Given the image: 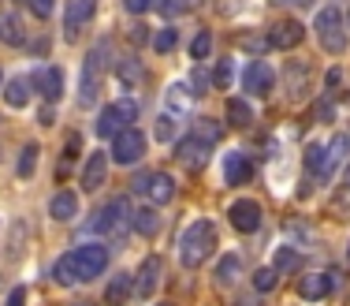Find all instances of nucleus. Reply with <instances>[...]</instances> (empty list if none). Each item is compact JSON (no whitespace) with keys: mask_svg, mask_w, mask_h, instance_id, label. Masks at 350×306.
I'll list each match as a JSON object with an SVG mask.
<instances>
[{"mask_svg":"<svg viewBox=\"0 0 350 306\" xmlns=\"http://www.w3.org/2000/svg\"><path fill=\"white\" fill-rule=\"evenodd\" d=\"M317 38H321V45L328 49V53H343L347 49V23H343V12L339 8H324V12H317V23H313Z\"/></svg>","mask_w":350,"mask_h":306,"instance_id":"2","label":"nucleus"},{"mask_svg":"<svg viewBox=\"0 0 350 306\" xmlns=\"http://www.w3.org/2000/svg\"><path fill=\"white\" fill-rule=\"evenodd\" d=\"M343 183H347V191H350V164H347V172H343Z\"/></svg>","mask_w":350,"mask_h":306,"instance_id":"45","label":"nucleus"},{"mask_svg":"<svg viewBox=\"0 0 350 306\" xmlns=\"http://www.w3.org/2000/svg\"><path fill=\"white\" fill-rule=\"evenodd\" d=\"M190 12V0H161V15H187Z\"/></svg>","mask_w":350,"mask_h":306,"instance_id":"39","label":"nucleus"},{"mask_svg":"<svg viewBox=\"0 0 350 306\" xmlns=\"http://www.w3.org/2000/svg\"><path fill=\"white\" fill-rule=\"evenodd\" d=\"M339 284H343V272H339V269L306 272V277L298 280V295H302V299H310V303H317V299H328Z\"/></svg>","mask_w":350,"mask_h":306,"instance_id":"7","label":"nucleus"},{"mask_svg":"<svg viewBox=\"0 0 350 306\" xmlns=\"http://www.w3.org/2000/svg\"><path fill=\"white\" fill-rule=\"evenodd\" d=\"M131 228H135L138 235L153 239L157 231H161V213H157V209H149V205H142V209H135V220H131Z\"/></svg>","mask_w":350,"mask_h":306,"instance_id":"22","label":"nucleus"},{"mask_svg":"<svg viewBox=\"0 0 350 306\" xmlns=\"http://www.w3.org/2000/svg\"><path fill=\"white\" fill-rule=\"evenodd\" d=\"M0 82H4V75H0Z\"/></svg>","mask_w":350,"mask_h":306,"instance_id":"51","label":"nucleus"},{"mask_svg":"<svg viewBox=\"0 0 350 306\" xmlns=\"http://www.w3.org/2000/svg\"><path fill=\"white\" fill-rule=\"evenodd\" d=\"M131 220H135V213H131V202L127 198H116V202H108L101 213H97L94 228L105 231V235H123V231L131 228Z\"/></svg>","mask_w":350,"mask_h":306,"instance_id":"6","label":"nucleus"},{"mask_svg":"<svg viewBox=\"0 0 350 306\" xmlns=\"http://www.w3.org/2000/svg\"><path fill=\"white\" fill-rule=\"evenodd\" d=\"M135 191H142L153 205H164V202L175 198V179L168 176V172H146V176L135 179Z\"/></svg>","mask_w":350,"mask_h":306,"instance_id":"9","label":"nucleus"},{"mask_svg":"<svg viewBox=\"0 0 350 306\" xmlns=\"http://www.w3.org/2000/svg\"><path fill=\"white\" fill-rule=\"evenodd\" d=\"M131 292H135V280H131L127 272H116V280L108 284V292H105V303L108 306H123Z\"/></svg>","mask_w":350,"mask_h":306,"instance_id":"23","label":"nucleus"},{"mask_svg":"<svg viewBox=\"0 0 350 306\" xmlns=\"http://www.w3.org/2000/svg\"><path fill=\"white\" fill-rule=\"evenodd\" d=\"M71 262H75V272H79V284H82V280H94L108 269V251L101 243H82L79 251H71Z\"/></svg>","mask_w":350,"mask_h":306,"instance_id":"5","label":"nucleus"},{"mask_svg":"<svg viewBox=\"0 0 350 306\" xmlns=\"http://www.w3.org/2000/svg\"><path fill=\"white\" fill-rule=\"evenodd\" d=\"M220 135H224V131H220V123H216V120H202V123H198V138H202V142H220Z\"/></svg>","mask_w":350,"mask_h":306,"instance_id":"36","label":"nucleus"},{"mask_svg":"<svg viewBox=\"0 0 350 306\" xmlns=\"http://www.w3.org/2000/svg\"><path fill=\"white\" fill-rule=\"evenodd\" d=\"M27 8L38 15V19H49L56 12V0H27Z\"/></svg>","mask_w":350,"mask_h":306,"instance_id":"40","label":"nucleus"},{"mask_svg":"<svg viewBox=\"0 0 350 306\" xmlns=\"http://www.w3.org/2000/svg\"><path fill=\"white\" fill-rule=\"evenodd\" d=\"M298 266H302V251H295V246H280L272 269H276V272H295Z\"/></svg>","mask_w":350,"mask_h":306,"instance_id":"25","label":"nucleus"},{"mask_svg":"<svg viewBox=\"0 0 350 306\" xmlns=\"http://www.w3.org/2000/svg\"><path fill=\"white\" fill-rule=\"evenodd\" d=\"M205 86H209V75H205V71H198V75H194V90H205Z\"/></svg>","mask_w":350,"mask_h":306,"instance_id":"44","label":"nucleus"},{"mask_svg":"<svg viewBox=\"0 0 350 306\" xmlns=\"http://www.w3.org/2000/svg\"><path fill=\"white\" fill-rule=\"evenodd\" d=\"M164 101H168V112L183 116V112L190 109V90L183 86V82H179V86H168V94H164Z\"/></svg>","mask_w":350,"mask_h":306,"instance_id":"27","label":"nucleus"},{"mask_svg":"<svg viewBox=\"0 0 350 306\" xmlns=\"http://www.w3.org/2000/svg\"><path fill=\"white\" fill-rule=\"evenodd\" d=\"M34 168H38V146L30 142L27 150L19 153V168H15V172H19L23 179H30V176H34Z\"/></svg>","mask_w":350,"mask_h":306,"instance_id":"32","label":"nucleus"},{"mask_svg":"<svg viewBox=\"0 0 350 306\" xmlns=\"http://www.w3.org/2000/svg\"><path fill=\"white\" fill-rule=\"evenodd\" d=\"M49 213H53V220H75V213H79V198L71 191H56L53 202H49Z\"/></svg>","mask_w":350,"mask_h":306,"instance_id":"21","label":"nucleus"},{"mask_svg":"<svg viewBox=\"0 0 350 306\" xmlns=\"http://www.w3.org/2000/svg\"><path fill=\"white\" fill-rule=\"evenodd\" d=\"M53 280H56V284H64V288L79 284V272H75V262H71V254H64V258L53 266Z\"/></svg>","mask_w":350,"mask_h":306,"instance_id":"28","label":"nucleus"},{"mask_svg":"<svg viewBox=\"0 0 350 306\" xmlns=\"http://www.w3.org/2000/svg\"><path fill=\"white\" fill-rule=\"evenodd\" d=\"M135 120H138V101L123 97V101L108 105V109L101 112V120H97V135H101V138H116L120 131H127Z\"/></svg>","mask_w":350,"mask_h":306,"instance_id":"3","label":"nucleus"},{"mask_svg":"<svg viewBox=\"0 0 350 306\" xmlns=\"http://www.w3.org/2000/svg\"><path fill=\"white\" fill-rule=\"evenodd\" d=\"M302 38H306V30H302L298 19H280V23H272V30H269V45L272 49H295Z\"/></svg>","mask_w":350,"mask_h":306,"instance_id":"15","label":"nucleus"},{"mask_svg":"<svg viewBox=\"0 0 350 306\" xmlns=\"http://www.w3.org/2000/svg\"><path fill=\"white\" fill-rule=\"evenodd\" d=\"M306 168H310L317 179H324V146H310V150H306Z\"/></svg>","mask_w":350,"mask_h":306,"instance_id":"33","label":"nucleus"},{"mask_svg":"<svg viewBox=\"0 0 350 306\" xmlns=\"http://www.w3.org/2000/svg\"><path fill=\"white\" fill-rule=\"evenodd\" d=\"M116 75H120V82L135 86V82H138V64L131 60V56H123V60H116Z\"/></svg>","mask_w":350,"mask_h":306,"instance_id":"35","label":"nucleus"},{"mask_svg":"<svg viewBox=\"0 0 350 306\" xmlns=\"http://www.w3.org/2000/svg\"><path fill=\"white\" fill-rule=\"evenodd\" d=\"M30 86H34L41 97H49V101H60V94H64V71L60 68H41V71H34Z\"/></svg>","mask_w":350,"mask_h":306,"instance_id":"16","label":"nucleus"},{"mask_svg":"<svg viewBox=\"0 0 350 306\" xmlns=\"http://www.w3.org/2000/svg\"><path fill=\"white\" fill-rule=\"evenodd\" d=\"M175 161H179L183 168H190V172L205 168V161H209V142H202L198 135L179 138V142H175Z\"/></svg>","mask_w":350,"mask_h":306,"instance_id":"11","label":"nucleus"},{"mask_svg":"<svg viewBox=\"0 0 350 306\" xmlns=\"http://www.w3.org/2000/svg\"><path fill=\"white\" fill-rule=\"evenodd\" d=\"M280 4H310V0H280Z\"/></svg>","mask_w":350,"mask_h":306,"instance_id":"46","label":"nucleus"},{"mask_svg":"<svg viewBox=\"0 0 350 306\" xmlns=\"http://www.w3.org/2000/svg\"><path fill=\"white\" fill-rule=\"evenodd\" d=\"M0 41L4 45H27V27L15 12H0Z\"/></svg>","mask_w":350,"mask_h":306,"instance_id":"19","label":"nucleus"},{"mask_svg":"<svg viewBox=\"0 0 350 306\" xmlns=\"http://www.w3.org/2000/svg\"><path fill=\"white\" fill-rule=\"evenodd\" d=\"M94 8H97V0H68V12H64V38L79 41L82 27L94 19Z\"/></svg>","mask_w":350,"mask_h":306,"instance_id":"12","label":"nucleus"},{"mask_svg":"<svg viewBox=\"0 0 350 306\" xmlns=\"http://www.w3.org/2000/svg\"><path fill=\"white\" fill-rule=\"evenodd\" d=\"M280 284V272L272 269V266H261L254 272V292H272V288Z\"/></svg>","mask_w":350,"mask_h":306,"instance_id":"31","label":"nucleus"},{"mask_svg":"<svg viewBox=\"0 0 350 306\" xmlns=\"http://www.w3.org/2000/svg\"><path fill=\"white\" fill-rule=\"evenodd\" d=\"M153 131H157V138H161V142H172V138H175V123H172V116H161Z\"/></svg>","mask_w":350,"mask_h":306,"instance_id":"41","label":"nucleus"},{"mask_svg":"<svg viewBox=\"0 0 350 306\" xmlns=\"http://www.w3.org/2000/svg\"><path fill=\"white\" fill-rule=\"evenodd\" d=\"M347 258H350V246H347Z\"/></svg>","mask_w":350,"mask_h":306,"instance_id":"50","label":"nucleus"},{"mask_svg":"<svg viewBox=\"0 0 350 306\" xmlns=\"http://www.w3.org/2000/svg\"><path fill=\"white\" fill-rule=\"evenodd\" d=\"M4 306H27V288H15L12 295H8V303Z\"/></svg>","mask_w":350,"mask_h":306,"instance_id":"43","label":"nucleus"},{"mask_svg":"<svg viewBox=\"0 0 350 306\" xmlns=\"http://www.w3.org/2000/svg\"><path fill=\"white\" fill-rule=\"evenodd\" d=\"M161 306H175V303H161Z\"/></svg>","mask_w":350,"mask_h":306,"instance_id":"49","label":"nucleus"},{"mask_svg":"<svg viewBox=\"0 0 350 306\" xmlns=\"http://www.w3.org/2000/svg\"><path fill=\"white\" fill-rule=\"evenodd\" d=\"M27 94H30V82L27 79H12L4 86V101L12 105V109H23V105H27Z\"/></svg>","mask_w":350,"mask_h":306,"instance_id":"26","label":"nucleus"},{"mask_svg":"<svg viewBox=\"0 0 350 306\" xmlns=\"http://www.w3.org/2000/svg\"><path fill=\"white\" fill-rule=\"evenodd\" d=\"M123 4H127L131 15H146V8L153 4V0H123Z\"/></svg>","mask_w":350,"mask_h":306,"instance_id":"42","label":"nucleus"},{"mask_svg":"<svg viewBox=\"0 0 350 306\" xmlns=\"http://www.w3.org/2000/svg\"><path fill=\"white\" fill-rule=\"evenodd\" d=\"M231 79H235V68H231V60H220L216 64V71H213V86H231Z\"/></svg>","mask_w":350,"mask_h":306,"instance_id":"37","label":"nucleus"},{"mask_svg":"<svg viewBox=\"0 0 350 306\" xmlns=\"http://www.w3.org/2000/svg\"><path fill=\"white\" fill-rule=\"evenodd\" d=\"M347 19H350V15H347Z\"/></svg>","mask_w":350,"mask_h":306,"instance_id":"52","label":"nucleus"},{"mask_svg":"<svg viewBox=\"0 0 350 306\" xmlns=\"http://www.w3.org/2000/svg\"><path fill=\"white\" fill-rule=\"evenodd\" d=\"M239 269H243L239 254H224V258H220V266H216V280H220V284H235Z\"/></svg>","mask_w":350,"mask_h":306,"instance_id":"29","label":"nucleus"},{"mask_svg":"<svg viewBox=\"0 0 350 306\" xmlns=\"http://www.w3.org/2000/svg\"><path fill=\"white\" fill-rule=\"evenodd\" d=\"M239 306H254V303H250V299H246V303H239Z\"/></svg>","mask_w":350,"mask_h":306,"instance_id":"48","label":"nucleus"},{"mask_svg":"<svg viewBox=\"0 0 350 306\" xmlns=\"http://www.w3.org/2000/svg\"><path fill=\"white\" fill-rule=\"evenodd\" d=\"M228 120L235 123V127H250V123H254V112H250L246 101H228Z\"/></svg>","mask_w":350,"mask_h":306,"instance_id":"30","label":"nucleus"},{"mask_svg":"<svg viewBox=\"0 0 350 306\" xmlns=\"http://www.w3.org/2000/svg\"><path fill=\"white\" fill-rule=\"evenodd\" d=\"M161 277H164V262L157 258V254H149L146 262L138 266V277H135V292L142 295V299H149V295L161 288Z\"/></svg>","mask_w":350,"mask_h":306,"instance_id":"14","label":"nucleus"},{"mask_svg":"<svg viewBox=\"0 0 350 306\" xmlns=\"http://www.w3.org/2000/svg\"><path fill=\"white\" fill-rule=\"evenodd\" d=\"M228 220H231V228H235V231H246V235H250V231L261 228V205L250 202V198H239V202H231Z\"/></svg>","mask_w":350,"mask_h":306,"instance_id":"13","label":"nucleus"},{"mask_svg":"<svg viewBox=\"0 0 350 306\" xmlns=\"http://www.w3.org/2000/svg\"><path fill=\"white\" fill-rule=\"evenodd\" d=\"M272 86H276V71H272L265 60H250L243 68V90H246V94L265 97Z\"/></svg>","mask_w":350,"mask_h":306,"instance_id":"10","label":"nucleus"},{"mask_svg":"<svg viewBox=\"0 0 350 306\" xmlns=\"http://www.w3.org/2000/svg\"><path fill=\"white\" fill-rule=\"evenodd\" d=\"M105 176H108V153H90L86 157V164H82V191H97V187L105 183Z\"/></svg>","mask_w":350,"mask_h":306,"instance_id":"17","label":"nucleus"},{"mask_svg":"<svg viewBox=\"0 0 350 306\" xmlns=\"http://www.w3.org/2000/svg\"><path fill=\"white\" fill-rule=\"evenodd\" d=\"M142 153H146V135L142 131H135V127H127V131H120V135L112 138V157L108 161H116V164H135V161H142Z\"/></svg>","mask_w":350,"mask_h":306,"instance_id":"8","label":"nucleus"},{"mask_svg":"<svg viewBox=\"0 0 350 306\" xmlns=\"http://www.w3.org/2000/svg\"><path fill=\"white\" fill-rule=\"evenodd\" d=\"M209 53H213V34H209V30H202V34L190 41V56H194V60H205Z\"/></svg>","mask_w":350,"mask_h":306,"instance_id":"34","label":"nucleus"},{"mask_svg":"<svg viewBox=\"0 0 350 306\" xmlns=\"http://www.w3.org/2000/svg\"><path fill=\"white\" fill-rule=\"evenodd\" d=\"M213 251H216V228H213V220H194V225L183 231V239H179V262L187 269L205 266V258H213Z\"/></svg>","mask_w":350,"mask_h":306,"instance_id":"1","label":"nucleus"},{"mask_svg":"<svg viewBox=\"0 0 350 306\" xmlns=\"http://www.w3.org/2000/svg\"><path fill=\"white\" fill-rule=\"evenodd\" d=\"M71 306H94V303H71Z\"/></svg>","mask_w":350,"mask_h":306,"instance_id":"47","label":"nucleus"},{"mask_svg":"<svg viewBox=\"0 0 350 306\" xmlns=\"http://www.w3.org/2000/svg\"><path fill=\"white\" fill-rule=\"evenodd\" d=\"M175 41H179V34H175V30L168 27V30H161V34L153 38V49H157V53H172Z\"/></svg>","mask_w":350,"mask_h":306,"instance_id":"38","label":"nucleus"},{"mask_svg":"<svg viewBox=\"0 0 350 306\" xmlns=\"http://www.w3.org/2000/svg\"><path fill=\"white\" fill-rule=\"evenodd\" d=\"M283 71H287L291 97H306V90H310V68H306V64H291V68H283Z\"/></svg>","mask_w":350,"mask_h":306,"instance_id":"24","label":"nucleus"},{"mask_svg":"<svg viewBox=\"0 0 350 306\" xmlns=\"http://www.w3.org/2000/svg\"><path fill=\"white\" fill-rule=\"evenodd\" d=\"M105 56H108V45L101 41V45L94 49V53L86 56V64H82V105H97V97H101V75H105Z\"/></svg>","mask_w":350,"mask_h":306,"instance_id":"4","label":"nucleus"},{"mask_svg":"<svg viewBox=\"0 0 350 306\" xmlns=\"http://www.w3.org/2000/svg\"><path fill=\"white\" fill-rule=\"evenodd\" d=\"M224 179L228 183H250L254 179V164L246 153H228L224 157Z\"/></svg>","mask_w":350,"mask_h":306,"instance_id":"18","label":"nucleus"},{"mask_svg":"<svg viewBox=\"0 0 350 306\" xmlns=\"http://www.w3.org/2000/svg\"><path fill=\"white\" fill-rule=\"evenodd\" d=\"M347 153H350V135H336V138H332V146L324 150V179H328L332 172L347 161Z\"/></svg>","mask_w":350,"mask_h":306,"instance_id":"20","label":"nucleus"}]
</instances>
